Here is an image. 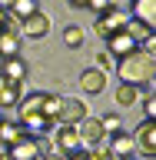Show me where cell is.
<instances>
[{"mask_svg": "<svg viewBox=\"0 0 156 160\" xmlns=\"http://www.w3.org/2000/svg\"><path fill=\"white\" fill-rule=\"evenodd\" d=\"M20 53V30H3L0 33V57H17Z\"/></svg>", "mask_w": 156, "mask_h": 160, "instance_id": "obj_17", "label": "cell"}, {"mask_svg": "<svg viewBox=\"0 0 156 160\" xmlns=\"http://www.w3.org/2000/svg\"><path fill=\"white\" fill-rule=\"evenodd\" d=\"M106 150L113 153V160H133V157H136V143H133L130 133H110Z\"/></svg>", "mask_w": 156, "mask_h": 160, "instance_id": "obj_10", "label": "cell"}, {"mask_svg": "<svg viewBox=\"0 0 156 160\" xmlns=\"http://www.w3.org/2000/svg\"><path fill=\"white\" fill-rule=\"evenodd\" d=\"M100 127H103V133H120V117L116 113H106L100 120Z\"/></svg>", "mask_w": 156, "mask_h": 160, "instance_id": "obj_21", "label": "cell"}, {"mask_svg": "<svg viewBox=\"0 0 156 160\" xmlns=\"http://www.w3.org/2000/svg\"><path fill=\"white\" fill-rule=\"evenodd\" d=\"M116 73H120L123 83H130V87L149 90V87H153V80H156V53L133 50V53H126V57H120Z\"/></svg>", "mask_w": 156, "mask_h": 160, "instance_id": "obj_2", "label": "cell"}, {"mask_svg": "<svg viewBox=\"0 0 156 160\" xmlns=\"http://www.w3.org/2000/svg\"><path fill=\"white\" fill-rule=\"evenodd\" d=\"M143 110H146V120H153V113H156V100H153V93L143 100Z\"/></svg>", "mask_w": 156, "mask_h": 160, "instance_id": "obj_25", "label": "cell"}, {"mask_svg": "<svg viewBox=\"0 0 156 160\" xmlns=\"http://www.w3.org/2000/svg\"><path fill=\"white\" fill-rule=\"evenodd\" d=\"M87 7H90V10H97V17H100V13H106V10H110V7H116V3H113V0H87Z\"/></svg>", "mask_w": 156, "mask_h": 160, "instance_id": "obj_22", "label": "cell"}, {"mask_svg": "<svg viewBox=\"0 0 156 160\" xmlns=\"http://www.w3.org/2000/svg\"><path fill=\"white\" fill-rule=\"evenodd\" d=\"M20 137H27L20 123H7V120L0 123V140H3V147H13V143H17Z\"/></svg>", "mask_w": 156, "mask_h": 160, "instance_id": "obj_19", "label": "cell"}, {"mask_svg": "<svg viewBox=\"0 0 156 160\" xmlns=\"http://www.w3.org/2000/svg\"><path fill=\"white\" fill-rule=\"evenodd\" d=\"M149 33H153V30L139 27L136 20H126V27H123V30H116V33L106 40V47H110V53H113V57H126V53L139 50V40H146Z\"/></svg>", "mask_w": 156, "mask_h": 160, "instance_id": "obj_3", "label": "cell"}, {"mask_svg": "<svg viewBox=\"0 0 156 160\" xmlns=\"http://www.w3.org/2000/svg\"><path fill=\"white\" fill-rule=\"evenodd\" d=\"M57 110H60V97H53V93H30V97H20V103H17V123L23 127V133L40 140L43 133H53L60 127Z\"/></svg>", "mask_w": 156, "mask_h": 160, "instance_id": "obj_1", "label": "cell"}, {"mask_svg": "<svg viewBox=\"0 0 156 160\" xmlns=\"http://www.w3.org/2000/svg\"><path fill=\"white\" fill-rule=\"evenodd\" d=\"M87 117V103L77 97H63L60 100V110H57V123L60 127H77L80 120Z\"/></svg>", "mask_w": 156, "mask_h": 160, "instance_id": "obj_6", "label": "cell"}, {"mask_svg": "<svg viewBox=\"0 0 156 160\" xmlns=\"http://www.w3.org/2000/svg\"><path fill=\"white\" fill-rule=\"evenodd\" d=\"M3 30H17V23L10 20V13H7V10L0 7V33H3Z\"/></svg>", "mask_w": 156, "mask_h": 160, "instance_id": "obj_24", "label": "cell"}, {"mask_svg": "<svg viewBox=\"0 0 156 160\" xmlns=\"http://www.w3.org/2000/svg\"><path fill=\"white\" fill-rule=\"evenodd\" d=\"M113 100H116L120 107H133V103H139V90L130 87V83H120L116 93H113Z\"/></svg>", "mask_w": 156, "mask_h": 160, "instance_id": "obj_18", "label": "cell"}, {"mask_svg": "<svg viewBox=\"0 0 156 160\" xmlns=\"http://www.w3.org/2000/svg\"><path fill=\"white\" fill-rule=\"evenodd\" d=\"M80 87L87 90V93H103V87H106V73H103V70H83Z\"/></svg>", "mask_w": 156, "mask_h": 160, "instance_id": "obj_16", "label": "cell"}, {"mask_svg": "<svg viewBox=\"0 0 156 160\" xmlns=\"http://www.w3.org/2000/svg\"><path fill=\"white\" fill-rule=\"evenodd\" d=\"M0 70H3V57H0Z\"/></svg>", "mask_w": 156, "mask_h": 160, "instance_id": "obj_32", "label": "cell"}, {"mask_svg": "<svg viewBox=\"0 0 156 160\" xmlns=\"http://www.w3.org/2000/svg\"><path fill=\"white\" fill-rule=\"evenodd\" d=\"M63 43L67 47H80L83 43V27H67L63 30Z\"/></svg>", "mask_w": 156, "mask_h": 160, "instance_id": "obj_20", "label": "cell"}, {"mask_svg": "<svg viewBox=\"0 0 156 160\" xmlns=\"http://www.w3.org/2000/svg\"><path fill=\"white\" fill-rule=\"evenodd\" d=\"M0 123H3V110H0Z\"/></svg>", "mask_w": 156, "mask_h": 160, "instance_id": "obj_31", "label": "cell"}, {"mask_svg": "<svg viewBox=\"0 0 156 160\" xmlns=\"http://www.w3.org/2000/svg\"><path fill=\"white\" fill-rule=\"evenodd\" d=\"M70 7H87V0H70Z\"/></svg>", "mask_w": 156, "mask_h": 160, "instance_id": "obj_29", "label": "cell"}, {"mask_svg": "<svg viewBox=\"0 0 156 160\" xmlns=\"http://www.w3.org/2000/svg\"><path fill=\"white\" fill-rule=\"evenodd\" d=\"M77 133H80V140H83V147H87V150H90V147H100L103 137H106L97 117H83V120L77 123Z\"/></svg>", "mask_w": 156, "mask_h": 160, "instance_id": "obj_9", "label": "cell"}, {"mask_svg": "<svg viewBox=\"0 0 156 160\" xmlns=\"http://www.w3.org/2000/svg\"><path fill=\"white\" fill-rule=\"evenodd\" d=\"M126 20H130V17H126V13H123L120 7H110L106 13H100V17H97L93 30H97V37L110 40L113 33H116V30H123V27H126Z\"/></svg>", "mask_w": 156, "mask_h": 160, "instance_id": "obj_5", "label": "cell"}, {"mask_svg": "<svg viewBox=\"0 0 156 160\" xmlns=\"http://www.w3.org/2000/svg\"><path fill=\"white\" fill-rule=\"evenodd\" d=\"M113 67V57H110V53H100V70H110Z\"/></svg>", "mask_w": 156, "mask_h": 160, "instance_id": "obj_26", "label": "cell"}, {"mask_svg": "<svg viewBox=\"0 0 156 160\" xmlns=\"http://www.w3.org/2000/svg\"><path fill=\"white\" fill-rule=\"evenodd\" d=\"M27 73H30V67H27V60L20 57V53H17V57H7V60H3V70H0V77L13 80V83H23Z\"/></svg>", "mask_w": 156, "mask_h": 160, "instance_id": "obj_13", "label": "cell"}, {"mask_svg": "<svg viewBox=\"0 0 156 160\" xmlns=\"http://www.w3.org/2000/svg\"><path fill=\"white\" fill-rule=\"evenodd\" d=\"M7 157L10 160H40V157H43V153H40V140L30 137V133L20 137L13 147H7Z\"/></svg>", "mask_w": 156, "mask_h": 160, "instance_id": "obj_8", "label": "cell"}, {"mask_svg": "<svg viewBox=\"0 0 156 160\" xmlns=\"http://www.w3.org/2000/svg\"><path fill=\"white\" fill-rule=\"evenodd\" d=\"M133 160H136V157H133Z\"/></svg>", "mask_w": 156, "mask_h": 160, "instance_id": "obj_33", "label": "cell"}, {"mask_svg": "<svg viewBox=\"0 0 156 160\" xmlns=\"http://www.w3.org/2000/svg\"><path fill=\"white\" fill-rule=\"evenodd\" d=\"M0 160H10V157H7V150H0Z\"/></svg>", "mask_w": 156, "mask_h": 160, "instance_id": "obj_30", "label": "cell"}, {"mask_svg": "<svg viewBox=\"0 0 156 160\" xmlns=\"http://www.w3.org/2000/svg\"><path fill=\"white\" fill-rule=\"evenodd\" d=\"M133 20L139 27L153 30L156 27V0H133Z\"/></svg>", "mask_w": 156, "mask_h": 160, "instance_id": "obj_11", "label": "cell"}, {"mask_svg": "<svg viewBox=\"0 0 156 160\" xmlns=\"http://www.w3.org/2000/svg\"><path fill=\"white\" fill-rule=\"evenodd\" d=\"M7 13H10L13 23H23L27 17L40 13V0H10V3H7Z\"/></svg>", "mask_w": 156, "mask_h": 160, "instance_id": "obj_12", "label": "cell"}, {"mask_svg": "<svg viewBox=\"0 0 156 160\" xmlns=\"http://www.w3.org/2000/svg\"><path fill=\"white\" fill-rule=\"evenodd\" d=\"M23 90V83H13V80H7V77H0V110H7V107H17L20 103V93Z\"/></svg>", "mask_w": 156, "mask_h": 160, "instance_id": "obj_14", "label": "cell"}, {"mask_svg": "<svg viewBox=\"0 0 156 160\" xmlns=\"http://www.w3.org/2000/svg\"><path fill=\"white\" fill-rule=\"evenodd\" d=\"M90 150H93V153H87L90 160H113V153H110V150L103 147V143H100V147H90Z\"/></svg>", "mask_w": 156, "mask_h": 160, "instance_id": "obj_23", "label": "cell"}, {"mask_svg": "<svg viewBox=\"0 0 156 160\" xmlns=\"http://www.w3.org/2000/svg\"><path fill=\"white\" fill-rule=\"evenodd\" d=\"M40 160H63V157H60V153H43Z\"/></svg>", "mask_w": 156, "mask_h": 160, "instance_id": "obj_28", "label": "cell"}, {"mask_svg": "<svg viewBox=\"0 0 156 160\" xmlns=\"http://www.w3.org/2000/svg\"><path fill=\"white\" fill-rule=\"evenodd\" d=\"M53 143H57V153L63 160L87 150V147H83V140H80V133H77V127H57V130H53Z\"/></svg>", "mask_w": 156, "mask_h": 160, "instance_id": "obj_4", "label": "cell"}, {"mask_svg": "<svg viewBox=\"0 0 156 160\" xmlns=\"http://www.w3.org/2000/svg\"><path fill=\"white\" fill-rule=\"evenodd\" d=\"M130 137H133L136 150H143V157H149V160L156 157V123H153V120H143Z\"/></svg>", "mask_w": 156, "mask_h": 160, "instance_id": "obj_7", "label": "cell"}, {"mask_svg": "<svg viewBox=\"0 0 156 160\" xmlns=\"http://www.w3.org/2000/svg\"><path fill=\"white\" fill-rule=\"evenodd\" d=\"M20 27H23L27 37H47V33H50V17H47V13H33V17H27Z\"/></svg>", "mask_w": 156, "mask_h": 160, "instance_id": "obj_15", "label": "cell"}, {"mask_svg": "<svg viewBox=\"0 0 156 160\" xmlns=\"http://www.w3.org/2000/svg\"><path fill=\"white\" fill-rule=\"evenodd\" d=\"M67 160H90V157H87V150H83V153H73V157H67Z\"/></svg>", "mask_w": 156, "mask_h": 160, "instance_id": "obj_27", "label": "cell"}]
</instances>
